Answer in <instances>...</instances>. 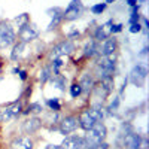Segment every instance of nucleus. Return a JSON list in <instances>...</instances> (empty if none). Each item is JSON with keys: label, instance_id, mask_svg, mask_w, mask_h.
<instances>
[{"label": "nucleus", "instance_id": "obj_22", "mask_svg": "<svg viewBox=\"0 0 149 149\" xmlns=\"http://www.w3.org/2000/svg\"><path fill=\"white\" fill-rule=\"evenodd\" d=\"M42 110H43V107H42L40 103H31V104L27 107V110H22V113H24V115H29V113L37 115V113H40Z\"/></svg>", "mask_w": 149, "mask_h": 149}, {"label": "nucleus", "instance_id": "obj_13", "mask_svg": "<svg viewBox=\"0 0 149 149\" xmlns=\"http://www.w3.org/2000/svg\"><path fill=\"white\" fill-rule=\"evenodd\" d=\"M142 140L140 134L130 131L124 136V146L125 149H142Z\"/></svg>", "mask_w": 149, "mask_h": 149}, {"label": "nucleus", "instance_id": "obj_34", "mask_svg": "<svg viewBox=\"0 0 149 149\" xmlns=\"http://www.w3.org/2000/svg\"><path fill=\"white\" fill-rule=\"evenodd\" d=\"M18 74H19V79H21V81H26V79H27V72H26V70H19Z\"/></svg>", "mask_w": 149, "mask_h": 149}, {"label": "nucleus", "instance_id": "obj_36", "mask_svg": "<svg viewBox=\"0 0 149 149\" xmlns=\"http://www.w3.org/2000/svg\"><path fill=\"white\" fill-rule=\"evenodd\" d=\"M46 149H61V146L60 145H48Z\"/></svg>", "mask_w": 149, "mask_h": 149}, {"label": "nucleus", "instance_id": "obj_18", "mask_svg": "<svg viewBox=\"0 0 149 149\" xmlns=\"http://www.w3.org/2000/svg\"><path fill=\"white\" fill-rule=\"evenodd\" d=\"M97 54V42L94 40V39H91V40H88L85 43V46H84V55L85 57H94Z\"/></svg>", "mask_w": 149, "mask_h": 149}, {"label": "nucleus", "instance_id": "obj_15", "mask_svg": "<svg viewBox=\"0 0 149 149\" xmlns=\"http://www.w3.org/2000/svg\"><path fill=\"white\" fill-rule=\"evenodd\" d=\"M33 145L30 136H19L10 142V149H33Z\"/></svg>", "mask_w": 149, "mask_h": 149}, {"label": "nucleus", "instance_id": "obj_23", "mask_svg": "<svg viewBox=\"0 0 149 149\" xmlns=\"http://www.w3.org/2000/svg\"><path fill=\"white\" fill-rule=\"evenodd\" d=\"M49 81H52V84L57 86L58 90H61V91L66 90V79L63 76H60V74H54V78H51Z\"/></svg>", "mask_w": 149, "mask_h": 149}, {"label": "nucleus", "instance_id": "obj_14", "mask_svg": "<svg viewBox=\"0 0 149 149\" xmlns=\"http://www.w3.org/2000/svg\"><path fill=\"white\" fill-rule=\"evenodd\" d=\"M42 127V119L37 116H30L22 122V131L26 134H34L36 131H39Z\"/></svg>", "mask_w": 149, "mask_h": 149}, {"label": "nucleus", "instance_id": "obj_26", "mask_svg": "<svg viewBox=\"0 0 149 149\" xmlns=\"http://www.w3.org/2000/svg\"><path fill=\"white\" fill-rule=\"evenodd\" d=\"M15 22L18 24V29L22 27V26H26V24H29V22H30L29 14H21V15H18V17L15 18Z\"/></svg>", "mask_w": 149, "mask_h": 149}, {"label": "nucleus", "instance_id": "obj_25", "mask_svg": "<svg viewBox=\"0 0 149 149\" xmlns=\"http://www.w3.org/2000/svg\"><path fill=\"white\" fill-rule=\"evenodd\" d=\"M106 8H107L106 3H95V5L91 6V12H93L94 15H102L103 12L106 10Z\"/></svg>", "mask_w": 149, "mask_h": 149}, {"label": "nucleus", "instance_id": "obj_5", "mask_svg": "<svg viewBox=\"0 0 149 149\" xmlns=\"http://www.w3.org/2000/svg\"><path fill=\"white\" fill-rule=\"evenodd\" d=\"M84 12V5L81 0H72L66 10H63V19L66 21H74L78 19Z\"/></svg>", "mask_w": 149, "mask_h": 149}, {"label": "nucleus", "instance_id": "obj_11", "mask_svg": "<svg viewBox=\"0 0 149 149\" xmlns=\"http://www.w3.org/2000/svg\"><path fill=\"white\" fill-rule=\"evenodd\" d=\"M146 74H148L146 66L137 64V66H134V69H133V72H131V74H130V79H131V82H133L134 85L140 86V85H143V82H145V79H146Z\"/></svg>", "mask_w": 149, "mask_h": 149}, {"label": "nucleus", "instance_id": "obj_31", "mask_svg": "<svg viewBox=\"0 0 149 149\" xmlns=\"http://www.w3.org/2000/svg\"><path fill=\"white\" fill-rule=\"evenodd\" d=\"M134 22H140V15H139V12H133V14H131L130 24H134Z\"/></svg>", "mask_w": 149, "mask_h": 149}, {"label": "nucleus", "instance_id": "obj_4", "mask_svg": "<svg viewBox=\"0 0 149 149\" xmlns=\"http://www.w3.org/2000/svg\"><path fill=\"white\" fill-rule=\"evenodd\" d=\"M74 49H76V46H74L73 40L66 39V40H63V42L57 43L55 46H52L51 52H49V58H51V60H55V58H60V57L70 55V54L74 52Z\"/></svg>", "mask_w": 149, "mask_h": 149}, {"label": "nucleus", "instance_id": "obj_20", "mask_svg": "<svg viewBox=\"0 0 149 149\" xmlns=\"http://www.w3.org/2000/svg\"><path fill=\"white\" fill-rule=\"evenodd\" d=\"M24 48H26V43H24V42L14 43V48H12V52H10V60L12 61H18V58L21 57Z\"/></svg>", "mask_w": 149, "mask_h": 149}, {"label": "nucleus", "instance_id": "obj_32", "mask_svg": "<svg viewBox=\"0 0 149 149\" xmlns=\"http://www.w3.org/2000/svg\"><path fill=\"white\" fill-rule=\"evenodd\" d=\"M79 34H81V33H79V30H73V31H70V33L67 34V39H70V40H72L73 37H79Z\"/></svg>", "mask_w": 149, "mask_h": 149}, {"label": "nucleus", "instance_id": "obj_9", "mask_svg": "<svg viewBox=\"0 0 149 149\" xmlns=\"http://www.w3.org/2000/svg\"><path fill=\"white\" fill-rule=\"evenodd\" d=\"M118 49V40L115 37H107L106 40L102 42L100 48H97V52L102 57H107V55H113Z\"/></svg>", "mask_w": 149, "mask_h": 149}, {"label": "nucleus", "instance_id": "obj_29", "mask_svg": "<svg viewBox=\"0 0 149 149\" xmlns=\"http://www.w3.org/2000/svg\"><path fill=\"white\" fill-rule=\"evenodd\" d=\"M142 24L140 22H134V24H131V27H130V33H133V34H136V33H140L142 31Z\"/></svg>", "mask_w": 149, "mask_h": 149}, {"label": "nucleus", "instance_id": "obj_28", "mask_svg": "<svg viewBox=\"0 0 149 149\" xmlns=\"http://www.w3.org/2000/svg\"><path fill=\"white\" fill-rule=\"evenodd\" d=\"M46 104L51 107L54 112H58V110H61V104H60V102H58V98H49V100L46 102Z\"/></svg>", "mask_w": 149, "mask_h": 149}, {"label": "nucleus", "instance_id": "obj_37", "mask_svg": "<svg viewBox=\"0 0 149 149\" xmlns=\"http://www.w3.org/2000/svg\"><path fill=\"white\" fill-rule=\"evenodd\" d=\"M113 2H116V0H106L104 3H106V5H109V3H113Z\"/></svg>", "mask_w": 149, "mask_h": 149}, {"label": "nucleus", "instance_id": "obj_38", "mask_svg": "<svg viewBox=\"0 0 149 149\" xmlns=\"http://www.w3.org/2000/svg\"><path fill=\"white\" fill-rule=\"evenodd\" d=\"M0 73H2V66H0Z\"/></svg>", "mask_w": 149, "mask_h": 149}, {"label": "nucleus", "instance_id": "obj_27", "mask_svg": "<svg viewBox=\"0 0 149 149\" xmlns=\"http://www.w3.org/2000/svg\"><path fill=\"white\" fill-rule=\"evenodd\" d=\"M81 94H82L81 85H79V84H76V82H74V84H72V85H70V95H72L73 98H78Z\"/></svg>", "mask_w": 149, "mask_h": 149}, {"label": "nucleus", "instance_id": "obj_6", "mask_svg": "<svg viewBox=\"0 0 149 149\" xmlns=\"http://www.w3.org/2000/svg\"><path fill=\"white\" fill-rule=\"evenodd\" d=\"M22 113V104L21 102H15L9 104L8 107H5L2 112H0V121L2 122H9L10 119H15Z\"/></svg>", "mask_w": 149, "mask_h": 149}, {"label": "nucleus", "instance_id": "obj_3", "mask_svg": "<svg viewBox=\"0 0 149 149\" xmlns=\"http://www.w3.org/2000/svg\"><path fill=\"white\" fill-rule=\"evenodd\" d=\"M17 33L8 22H0V49H6L15 43Z\"/></svg>", "mask_w": 149, "mask_h": 149}, {"label": "nucleus", "instance_id": "obj_2", "mask_svg": "<svg viewBox=\"0 0 149 149\" xmlns=\"http://www.w3.org/2000/svg\"><path fill=\"white\" fill-rule=\"evenodd\" d=\"M115 67H116V58H115V54L113 55H107V57H100L97 61V66H95V76L97 79H106V78H110L113 76V72H115Z\"/></svg>", "mask_w": 149, "mask_h": 149}, {"label": "nucleus", "instance_id": "obj_35", "mask_svg": "<svg viewBox=\"0 0 149 149\" xmlns=\"http://www.w3.org/2000/svg\"><path fill=\"white\" fill-rule=\"evenodd\" d=\"M127 5L134 8V6H137V0H127Z\"/></svg>", "mask_w": 149, "mask_h": 149}, {"label": "nucleus", "instance_id": "obj_30", "mask_svg": "<svg viewBox=\"0 0 149 149\" xmlns=\"http://www.w3.org/2000/svg\"><path fill=\"white\" fill-rule=\"evenodd\" d=\"M122 24H112V27H110V33L112 34H115V33H119V31H122Z\"/></svg>", "mask_w": 149, "mask_h": 149}, {"label": "nucleus", "instance_id": "obj_33", "mask_svg": "<svg viewBox=\"0 0 149 149\" xmlns=\"http://www.w3.org/2000/svg\"><path fill=\"white\" fill-rule=\"evenodd\" d=\"M118 104H119V98L115 97V100L112 102V104H110V109H112V110H116V109H118Z\"/></svg>", "mask_w": 149, "mask_h": 149}, {"label": "nucleus", "instance_id": "obj_19", "mask_svg": "<svg viewBox=\"0 0 149 149\" xmlns=\"http://www.w3.org/2000/svg\"><path fill=\"white\" fill-rule=\"evenodd\" d=\"M109 37V31L104 29V26L102 24V26H98L97 29H95V31H94V40L95 42H103V40H106Z\"/></svg>", "mask_w": 149, "mask_h": 149}, {"label": "nucleus", "instance_id": "obj_17", "mask_svg": "<svg viewBox=\"0 0 149 149\" xmlns=\"http://www.w3.org/2000/svg\"><path fill=\"white\" fill-rule=\"evenodd\" d=\"M48 14H52L51 15V22H49V26H48V30H54L57 29V26L63 21V10H61L60 8H54V9H49L48 10Z\"/></svg>", "mask_w": 149, "mask_h": 149}, {"label": "nucleus", "instance_id": "obj_21", "mask_svg": "<svg viewBox=\"0 0 149 149\" xmlns=\"http://www.w3.org/2000/svg\"><path fill=\"white\" fill-rule=\"evenodd\" d=\"M51 78H52L51 66H45V67H42L40 72H39V81H40L42 84H45V82H48Z\"/></svg>", "mask_w": 149, "mask_h": 149}, {"label": "nucleus", "instance_id": "obj_7", "mask_svg": "<svg viewBox=\"0 0 149 149\" xmlns=\"http://www.w3.org/2000/svg\"><path fill=\"white\" fill-rule=\"evenodd\" d=\"M18 36H19V42H24V43H29L34 39H37L39 36V30H37L33 24H26L18 29Z\"/></svg>", "mask_w": 149, "mask_h": 149}, {"label": "nucleus", "instance_id": "obj_10", "mask_svg": "<svg viewBox=\"0 0 149 149\" xmlns=\"http://www.w3.org/2000/svg\"><path fill=\"white\" fill-rule=\"evenodd\" d=\"M60 146L61 149H85V140L79 136H66Z\"/></svg>", "mask_w": 149, "mask_h": 149}, {"label": "nucleus", "instance_id": "obj_8", "mask_svg": "<svg viewBox=\"0 0 149 149\" xmlns=\"http://www.w3.org/2000/svg\"><path fill=\"white\" fill-rule=\"evenodd\" d=\"M78 116L76 115H69V116H66V118H63L60 121V127H58V130H60V133L61 134H64V136H69V134H72L74 130L78 128Z\"/></svg>", "mask_w": 149, "mask_h": 149}, {"label": "nucleus", "instance_id": "obj_16", "mask_svg": "<svg viewBox=\"0 0 149 149\" xmlns=\"http://www.w3.org/2000/svg\"><path fill=\"white\" fill-rule=\"evenodd\" d=\"M81 90L82 93H90L93 88H94V85H95V81H94V76L91 73H84L82 74V78H81Z\"/></svg>", "mask_w": 149, "mask_h": 149}, {"label": "nucleus", "instance_id": "obj_24", "mask_svg": "<svg viewBox=\"0 0 149 149\" xmlns=\"http://www.w3.org/2000/svg\"><path fill=\"white\" fill-rule=\"evenodd\" d=\"M64 66V61H63V57L60 58H55L52 60V64H51V70H54L55 74H60V69Z\"/></svg>", "mask_w": 149, "mask_h": 149}, {"label": "nucleus", "instance_id": "obj_1", "mask_svg": "<svg viewBox=\"0 0 149 149\" xmlns=\"http://www.w3.org/2000/svg\"><path fill=\"white\" fill-rule=\"evenodd\" d=\"M107 137V128L103 122H97L93 128H90L85 134V149H98Z\"/></svg>", "mask_w": 149, "mask_h": 149}, {"label": "nucleus", "instance_id": "obj_12", "mask_svg": "<svg viewBox=\"0 0 149 149\" xmlns=\"http://www.w3.org/2000/svg\"><path fill=\"white\" fill-rule=\"evenodd\" d=\"M78 124H79V127H81L82 130L88 131L90 128H93V127L95 125L97 122H95V119L93 118L90 109H85V110L81 112L79 116H78Z\"/></svg>", "mask_w": 149, "mask_h": 149}]
</instances>
